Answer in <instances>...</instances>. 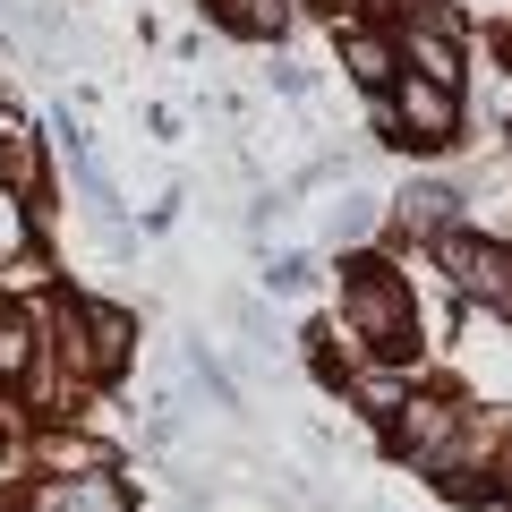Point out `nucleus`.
<instances>
[{
    "mask_svg": "<svg viewBox=\"0 0 512 512\" xmlns=\"http://www.w3.org/2000/svg\"><path fill=\"white\" fill-rule=\"evenodd\" d=\"M384 128H393V146H427L444 154L461 137V94L427 86V77H402V86L384 94Z\"/></svg>",
    "mask_w": 512,
    "mask_h": 512,
    "instance_id": "nucleus-1",
    "label": "nucleus"
},
{
    "mask_svg": "<svg viewBox=\"0 0 512 512\" xmlns=\"http://www.w3.org/2000/svg\"><path fill=\"white\" fill-rule=\"evenodd\" d=\"M350 325L376 350H410V299L393 291L384 265H350Z\"/></svg>",
    "mask_w": 512,
    "mask_h": 512,
    "instance_id": "nucleus-2",
    "label": "nucleus"
},
{
    "mask_svg": "<svg viewBox=\"0 0 512 512\" xmlns=\"http://www.w3.org/2000/svg\"><path fill=\"white\" fill-rule=\"evenodd\" d=\"M393 444H402L410 461H427V470H444L461 444V410L453 402H402L393 410Z\"/></svg>",
    "mask_w": 512,
    "mask_h": 512,
    "instance_id": "nucleus-3",
    "label": "nucleus"
},
{
    "mask_svg": "<svg viewBox=\"0 0 512 512\" xmlns=\"http://www.w3.org/2000/svg\"><path fill=\"white\" fill-rule=\"evenodd\" d=\"M77 342H86L94 376H120L128 350H137V316H128V308H77Z\"/></svg>",
    "mask_w": 512,
    "mask_h": 512,
    "instance_id": "nucleus-4",
    "label": "nucleus"
},
{
    "mask_svg": "<svg viewBox=\"0 0 512 512\" xmlns=\"http://www.w3.org/2000/svg\"><path fill=\"white\" fill-rule=\"evenodd\" d=\"M333 35H342V69L359 77L367 94H384V77L402 69V52H393V35H376V26H359V18H342Z\"/></svg>",
    "mask_w": 512,
    "mask_h": 512,
    "instance_id": "nucleus-5",
    "label": "nucleus"
},
{
    "mask_svg": "<svg viewBox=\"0 0 512 512\" xmlns=\"http://www.w3.org/2000/svg\"><path fill=\"white\" fill-rule=\"evenodd\" d=\"M453 188H436V180H419V188H402V222H410V231H419V239H444V231H453Z\"/></svg>",
    "mask_w": 512,
    "mask_h": 512,
    "instance_id": "nucleus-6",
    "label": "nucleus"
},
{
    "mask_svg": "<svg viewBox=\"0 0 512 512\" xmlns=\"http://www.w3.org/2000/svg\"><path fill=\"white\" fill-rule=\"evenodd\" d=\"M43 512H128L111 478H77V487H43Z\"/></svg>",
    "mask_w": 512,
    "mask_h": 512,
    "instance_id": "nucleus-7",
    "label": "nucleus"
},
{
    "mask_svg": "<svg viewBox=\"0 0 512 512\" xmlns=\"http://www.w3.org/2000/svg\"><path fill=\"white\" fill-rule=\"evenodd\" d=\"M0 171H9V180H0V188H9V197H26V188L43 180V146H35V137H18V128H9V146H0Z\"/></svg>",
    "mask_w": 512,
    "mask_h": 512,
    "instance_id": "nucleus-8",
    "label": "nucleus"
},
{
    "mask_svg": "<svg viewBox=\"0 0 512 512\" xmlns=\"http://www.w3.org/2000/svg\"><path fill=\"white\" fill-rule=\"evenodd\" d=\"M26 359H35V325H26L18 308H0V384L26 376Z\"/></svg>",
    "mask_w": 512,
    "mask_h": 512,
    "instance_id": "nucleus-9",
    "label": "nucleus"
},
{
    "mask_svg": "<svg viewBox=\"0 0 512 512\" xmlns=\"http://www.w3.org/2000/svg\"><path fill=\"white\" fill-rule=\"evenodd\" d=\"M222 18H231L239 35H282V18H291V0H222Z\"/></svg>",
    "mask_w": 512,
    "mask_h": 512,
    "instance_id": "nucleus-10",
    "label": "nucleus"
},
{
    "mask_svg": "<svg viewBox=\"0 0 512 512\" xmlns=\"http://www.w3.org/2000/svg\"><path fill=\"white\" fill-rule=\"evenodd\" d=\"M350 384H359L367 410H402V376H393V367H367L359 359V367H350Z\"/></svg>",
    "mask_w": 512,
    "mask_h": 512,
    "instance_id": "nucleus-11",
    "label": "nucleus"
},
{
    "mask_svg": "<svg viewBox=\"0 0 512 512\" xmlns=\"http://www.w3.org/2000/svg\"><path fill=\"white\" fill-rule=\"evenodd\" d=\"M308 282H316L308 256H274V265H265V291H308Z\"/></svg>",
    "mask_w": 512,
    "mask_h": 512,
    "instance_id": "nucleus-12",
    "label": "nucleus"
},
{
    "mask_svg": "<svg viewBox=\"0 0 512 512\" xmlns=\"http://www.w3.org/2000/svg\"><path fill=\"white\" fill-rule=\"evenodd\" d=\"M0 256H26V205L0 188Z\"/></svg>",
    "mask_w": 512,
    "mask_h": 512,
    "instance_id": "nucleus-13",
    "label": "nucleus"
},
{
    "mask_svg": "<svg viewBox=\"0 0 512 512\" xmlns=\"http://www.w3.org/2000/svg\"><path fill=\"white\" fill-rule=\"evenodd\" d=\"M367 222H376V205H367V197H350V205H342V214H333V231H350V239H359V231H367Z\"/></svg>",
    "mask_w": 512,
    "mask_h": 512,
    "instance_id": "nucleus-14",
    "label": "nucleus"
},
{
    "mask_svg": "<svg viewBox=\"0 0 512 512\" xmlns=\"http://www.w3.org/2000/svg\"><path fill=\"white\" fill-rule=\"evenodd\" d=\"M325 9H333V26H342V18H350V9H359V0H325Z\"/></svg>",
    "mask_w": 512,
    "mask_h": 512,
    "instance_id": "nucleus-15",
    "label": "nucleus"
}]
</instances>
